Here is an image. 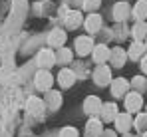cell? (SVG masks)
<instances>
[{
  "mask_svg": "<svg viewBox=\"0 0 147 137\" xmlns=\"http://www.w3.org/2000/svg\"><path fill=\"white\" fill-rule=\"evenodd\" d=\"M52 84H54V78H52V74H48V70H40L36 74V88L38 90L48 91L52 88Z\"/></svg>",
  "mask_w": 147,
  "mask_h": 137,
  "instance_id": "cell-1",
  "label": "cell"
},
{
  "mask_svg": "<svg viewBox=\"0 0 147 137\" xmlns=\"http://www.w3.org/2000/svg\"><path fill=\"white\" fill-rule=\"evenodd\" d=\"M94 80H96L98 86H107L111 82V72H109V68L103 66V64H99V68L94 72Z\"/></svg>",
  "mask_w": 147,
  "mask_h": 137,
  "instance_id": "cell-2",
  "label": "cell"
},
{
  "mask_svg": "<svg viewBox=\"0 0 147 137\" xmlns=\"http://www.w3.org/2000/svg\"><path fill=\"white\" fill-rule=\"evenodd\" d=\"M56 60H58V58L54 56L52 50H40V52H38V64H40L42 70H48L50 66H54Z\"/></svg>",
  "mask_w": 147,
  "mask_h": 137,
  "instance_id": "cell-3",
  "label": "cell"
},
{
  "mask_svg": "<svg viewBox=\"0 0 147 137\" xmlns=\"http://www.w3.org/2000/svg\"><path fill=\"white\" fill-rule=\"evenodd\" d=\"M141 105H143V97H141V93H127V97H125V107H127V111H139L141 109Z\"/></svg>",
  "mask_w": 147,
  "mask_h": 137,
  "instance_id": "cell-4",
  "label": "cell"
},
{
  "mask_svg": "<svg viewBox=\"0 0 147 137\" xmlns=\"http://www.w3.org/2000/svg\"><path fill=\"white\" fill-rule=\"evenodd\" d=\"M101 101H99V97H96V95H90V97H86V101H84V109H86V113L90 115H96L101 111Z\"/></svg>",
  "mask_w": 147,
  "mask_h": 137,
  "instance_id": "cell-5",
  "label": "cell"
},
{
  "mask_svg": "<svg viewBox=\"0 0 147 137\" xmlns=\"http://www.w3.org/2000/svg\"><path fill=\"white\" fill-rule=\"evenodd\" d=\"M64 42H66V32H64L62 28H54V30L50 32V36H48V44L62 48V46H64Z\"/></svg>",
  "mask_w": 147,
  "mask_h": 137,
  "instance_id": "cell-6",
  "label": "cell"
},
{
  "mask_svg": "<svg viewBox=\"0 0 147 137\" xmlns=\"http://www.w3.org/2000/svg\"><path fill=\"white\" fill-rule=\"evenodd\" d=\"M46 101H42V99H38V97H30L28 99V111L32 115H36V117H40V115L44 113V109H46V105H44Z\"/></svg>",
  "mask_w": 147,
  "mask_h": 137,
  "instance_id": "cell-7",
  "label": "cell"
},
{
  "mask_svg": "<svg viewBox=\"0 0 147 137\" xmlns=\"http://www.w3.org/2000/svg\"><path fill=\"white\" fill-rule=\"evenodd\" d=\"M76 50H78L80 56H86V54H90V52L94 50V42H92L88 36L78 38V40H76Z\"/></svg>",
  "mask_w": 147,
  "mask_h": 137,
  "instance_id": "cell-8",
  "label": "cell"
},
{
  "mask_svg": "<svg viewBox=\"0 0 147 137\" xmlns=\"http://www.w3.org/2000/svg\"><path fill=\"white\" fill-rule=\"evenodd\" d=\"M64 22L68 28H78L80 24H82V14L78 12V10H66V14H64Z\"/></svg>",
  "mask_w": 147,
  "mask_h": 137,
  "instance_id": "cell-9",
  "label": "cell"
},
{
  "mask_svg": "<svg viewBox=\"0 0 147 137\" xmlns=\"http://www.w3.org/2000/svg\"><path fill=\"white\" fill-rule=\"evenodd\" d=\"M129 88V82L125 80V78H117V80H113L111 82V91H113V95H125V91Z\"/></svg>",
  "mask_w": 147,
  "mask_h": 137,
  "instance_id": "cell-10",
  "label": "cell"
},
{
  "mask_svg": "<svg viewBox=\"0 0 147 137\" xmlns=\"http://www.w3.org/2000/svg\"><path fill=\"white\" fill-rule=\"evenodd\" d=\"M92 54H94V60H96L98 64H103L105 60H109V50H107V46H103V44L96 46V48L92 50Z\"/></svg>",
  "mask_w": 147,
  "mask_h": 137,
  "instance_id": "cell-11",
  "label": "cell"
},
{
  "mask_svg": "<svg viewBox=\"0 0 147 137\" xmlns=\"http://www.w3.org/2000/svg\"><path fill=\"white\" fill-rule=\"evenodd\" d=\"M58 82H60L62 88H70L74 82H76V74H74L72 70H62L60 76H58Z\"/></svg>",
  "mask_w": 147,
  "mask_h": 137,
  "instance_id": "cell-12",
  "label": "cell"
},
{
  "mask_svg": "<svg viewBox=\"0 0 147 137\" xmlns=\"http://www.w3.org/2000/svg\"><path fill=\"white\" fill-rule=\"evenodd\" d=\"M127 16H129V6H127L125 2H119V4L113 6V18H115L117 22H123Z\"/></svg>",
  "mask_w": 147,
  "mask_h": 137,
  "instance_id": "cell-13",
  "label": "cell"
},
{
  "mask_svg": "<svg viewBox=\"0 0 147 137\" xmlns=\"http://www.w3.org/2000/svg\"><path fill=\"white\" fill-rule=\"evenodd\" d=\"M86 131H88L90 137H99L101 135V121L96 119V117H92V119L88 121V125H86Z\"/></svg>",
  "mask_w": 147,
  "mask_h": 137,
  "instance_id": "cell-14",
  "label": "cell"
},
{
  "mask_svg": "<svg viewBox=\"0 0 147 137\" xmlns=\"http://www.w3.org/2000/svg\"><path fill=\"white\" fill-rule=\"evenodd\" d=\"M101 117H103L105 121L115 119V117H117V105H115V103H103V105H101Z\"/></svg>",
  "mask_w": 147,
  "mask_h": 137,
  "instance_id": "cell-15",
  "label": "cell"
},
{
  "mask_svg": "<svg viewBox=\"0 0 147 137\" xmlns=\"http://www.w3.org/2000/svg\"><path fill=\"white\" fill-rule=\"evenodd\" d=\"M115 123H117V129H119V131H127V129L133 125L131 115H129V113H117V117H115Z\"/></svg>",
  "mask_w": 147,
  "mask_h": 137,
  "instance_id": "cell-16",
  "label": "cell"
},
{
  "mask_svg": "<svg viewBox=\"0 0 147 137\" xmlns=\"http://www.w3.org/2000/svg\"><path fill=\"white\" fill-rule=\"evenodd\" d=\"M99 26H101V16H99V14H90V16L86 18V28H88L90 32H98Z\"/></svg>",
  "mask_w": 147,
  "mask_h": 137,
  "instance_id": "cell-17",
  "label": "cell"
},
{
  "mask_svg": "<svg viewBox=\"0 0 147 137\" xmlns=\"http://www.w3.org/2000/svg\"><path fill=\"white\" fill-rule=\"evenodd\" d=\"M46 105L50 107H58V105H62V93H58V91H48L46 93Z\"/></svg>",
  "mask_w": 147,
  "mask_h": 137,
  "instance_id": "cell-18",
  "label": "cell"
},
{
  "mask_svg": "<svg viewBox=\"0 0 147 137\" xmlns=\"http://www.w3.org/2000/svg\"><path fill=\"white\" fill-rule=\"evenodd\" d=\"M109 56H111V64H113L115 68H121L123 66V62H125V52H123L121 48H115Z\"/></svg>",
  "mask_w": 147,
  "mask_h": 137,
  "instance_id": "cell-19",
  "label": "cell"
},
{
  "mask_svg": "<svg viewBox=\"0 0 147 137\" xmlns=\"http://www.w3.org/2000/svg\"><path fill=\"white\" fill-rule=\"evenodd\" d=\"M143 50H145V46H143V42L135 40V42L131 44V48H129V58H131V60H137V58H141Z\"/></svg>",
  "mask_w": 147,
  "mask_h": 137,
  "instance_id": "cell-20",
  "label": "cell"
},
{
  "mask_svg": "<svg viewBox=\"0 0 147 137\" xmlns=\"http://www.w3.org/2000/svg\"><path fill=\"white\" fill-rule=\"evenodd\" d=\"M145 36H147V24H145V22L135 24V28H133V38L141 42V40H143Z\"/></svg>",
  "mask_w": 147,
  "mask_h": 137,
  "instance_id": "cell-21",
  "label": "cell"
},
{
  "mask_svg": "<svg viewBox=\"0 0 147 137\" xmlns=\"http://www.w3.org/2000/svg\"><path fill=\"white\" fill-rule=\"evenodd\" d=\"M133 14H135L137 18H145V16H147V0H139V2L135 4Z\"/></svg>",
  "mask_w": 147,
  "mask_h": 137,
  "instance_id": "cell-22",
  "label": "cell"
},
{
  "mask_svg": "<svg viewBox=\"0 0 147 137\" xmlns=\"http://www.w3.org/2000/svg\"><path fill=\"white\" fill-rule=\"evenodd\" d=\"M58 60L60 62H64V64H68V62H72V52L68 50V48H60V52H58Z\"/></svg>",
  "mask_w": 147,
  "mask_h": 137,
  "instance_id": "cell-23",
  "label": "cell"
},
{
  "mask_svg": "<svg viewBox=\"0 0 147 137\" xmlns=\"http://www.w3.org/2000/svg\"><path fill=\"white\" fill-rule=\"evenodd\" d=\"M135 127L141 131V129H147V113H139L137 119H135Z\"/></svg>",
  "mask_w": 147,
  "mask_h": 137,
  "instance_id": "cell-24",
  "label": "cell"
},
{
  "mask_svg": "<svg viewBox=\"0 0 147 137\" xmlns=\"http://www.w3.org/2000/svg\"><path fill=\"white\" fill-rule=\"evenodd\" d=\"M60 137H78V129L76 127H64Z\"/></svg>",
  "mask_w": 147,
  "mask_h": 137,
  "instance_id": "cell-25",
  "label": "cell"
},
{
  "mask_svg": "<svg viewBox=\"0 0 147 137\" xmlns=\"http://www.w3.org/2000/svg\"><path fill=\"white\" fill-rule=\"evenodd\" d=\"M99 4H101V0H86V2H84V8H86V10H96Z\"/></svg>",
  "mask_w": 147,
  "mask_h": 137,
  "instance_id": "cell-26",
  "label": "cell"
},
{
  "mask_svg": "<svg viewBox=\"0 0 147 137\" xmlns=\"http://www.w3.org/2000/svg\"><path fill=\"white\" fill-rule=\"evenodd\" d=\"M133 86H135V88H137V90H141V88H143V86H145V80H143V78H141V76H137V78H135V80H133Z\"/></svg>",
  "mask_w": 147,
  "mask_h": 137,
  "instance_id": "cell-27",
  "label": "cell"
},
{
  "mask_svg": "<svg viewBox=\"0 0 147 137\" xmlns=\"http://www.w3.org/2000/svg\"><path fill=\"white\" fill-rule=\"evenodd\" d=\"M141 70H143V72L147 74V56L143 58V60H141Z\"/></svg>",
  "mask_w": 147,
  "mask_h": 137,
  "instance_id": "cell-28",
  "label": "cell"
},
{
  "mask_svg": "<svg viewBox=\"0 0 147 137\" xmlns=\"http://www.w3.org/2000/svg\"><path fill=\"white\" fill-rule=\"evenodd\" d=\"M143 137H147V131H145V135H143Z\"/></svg>",
  "mask_w": 147,
  "mask_h": 137,
  "instance_id": "cell-29",
  "label": "cell"
}]
</instances>
